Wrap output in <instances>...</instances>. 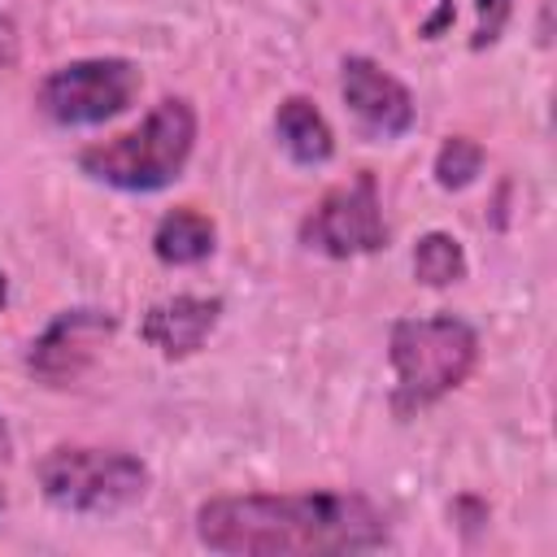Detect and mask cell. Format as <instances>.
<instances>
[{"label":"cell","mask_w":557,"mask_h":557,"mask_svg":"<svg viewBox=\"0 0 557 557\" xmlns=\"http://www.w3.org/2000/svg\"><path fill=\"white\" fill-rule=\"evenodd\" d=\"M117 318L96 305L61 309L26 348V370L44 387H70L83 379V370L96 361V352L113 339Z\"/></svg>","instance_id":"7"},{"label":"cell","mask_w":557,"mask_h":557,"mask_svg":"<svg viewBox=\"0 0 557 557\" xmlns=\"http://www.w3.org/2000/svg\"><path fill=\"white\" fill-rule=\"evenodd\" d=\"M9 457H13V431H9V422L0 413V461H9Z\"/></svg>","instance_id":"15"},{"label":"cell","mask_w":557,"mask_h":557,"mask_svg":"<svg viewBox=\"0 0 557 557\" xmlns=\"http://www.w3.org/2000/svg\"><path fill=\"white\" fill-rule=\"evenodd\" d=\"M196 104L187 96H161L131 131L87 144L78 170L117 191H161L183 178L196 152Z\"/></svg>","instance_id":"2"},{"label":"cell","mask_w":557,"mask_h":557,"mask_svg":"<svg viewBox=\"0 0 557 557\" xmlns=\"http://www.w3.org/2000/svg\"><path fill=\"white\" fill-rule=\"evenodd\" d=\"M144 74L126 57H78L48 70L35 87V109L52 126H100L135 104Z\"/></svg>","instance_id":"5"},{"label":"cell","mask_w":557,"mask_h":557,"mask_svg":"<svg viewBox=\"0 0 557 557\" xmlns=\"http://www.w3.org/2000/svg\"><path fill=\"white\" fill-rule=\"evenodd\" d=\"M226 305L222 296H170V300H157L144 309L139 318V339L148 348H157L165 361H183V357H196L209 335L218 331Z\"/></svg>","instance_id":"9"},{"label":"cell","mask_w":557,"mask_h":557,"mask_svg":"<svg viewBox=\"0 0 557 557\" xmlns=\"http://www.w3.org/2000/svg\"><path fill=\"white\" fill-rule=\"evenodd\" d=\"M196 540L231 557H322L387 548V513L361 492H244L196 509Z\"/></svg>","instance_id":"1"},{"label":"cell","mask_w":557,"mask_h":557,"mask_svg":"<svg viewBox=\"0 0 557 557\" xmlns=\"http://www.w3.org/2000/svg\"><path fill=\"white\" fill-rule=\"evenodd\" d=\"M213 248H218V226L196 205H178L161 213V222L152 226V257L161 265H200L213 257Z\"/></svg>","instance_id":"11"},{"label":"cell","mask_w":557,"mask_h":557,"mask_svg":"<svg viewBox=\"0 0 557 557\" xmlns=\"http://www.w3.org/2000/svg\"><path fill=\"white\" fill-rule=\"evenodd\" d=\"M274 139L305 170L326 165L335 157V131H331V122L322 117V109L309 96L278 100V109H274Z\"/></svg>","instance_id":"10"},{"label":"cell","mask_w":557,"mask_h":557,"mask_svg":"<svg viewBox=\"0 0 557 557\" xmlns=\"http://www.w3.org/2000/svg\"><path fill=\"white\" fill-rule=\"evenodd\" d=\"M509 13H513V0H474V35H470V48L474 52L492 48L505 35Z\"/></svg>","instance_id":"14"},{"label":"cell","mask_w":557,"mask_h":557,"mask_svg":"<svg viewBox=\"0 0 557 557\" xmlns=\"http://www.w3.org/2000/svg\"><path fill=\"white\" fill-rule=\"evenodd\" d=\"M35 479L52 509L83 518L122 513L152 487V470L135 453L104 444H52L35 461Z\"/></svg>","instance_id":"4"},{"label":"cell","mask_w":557,"mask_h":557,"mask_svg":"<svg viewBox=\"0 0 557 557\" xmlns=\"http://www.w3.org/2000/svg\"><path fill=\"white\" fill-rule=\"evenodd\" d=\"M387 361L396 374L392 413L413 418L457 392L479 366V335L457 313L396 318L387 335Z\"/></svg>","instance_id":"3"},{"label":"cell","mask_w":557,"mask_h":557,"mask_svg":"<svg viewBox=\"0 0 557 557\" xmlns=\"http://www.w3.org/2000/svg\"><path fill=\"white\" fill-rule=\"evenodd\" d=\"M296 239L309 252H322L335 261L383 252L387 248V222H383L379 178L370 170H357L348 183L326 187L322 200L300 218Z\"/></svg>","instance_id":"6"},{"label":"cell","mask_w":557,"mask_h":557,"mask_svg":"<svg viewBox=\"0 0 557 557\" xmlns=\"http://www.w3.org/2000/svg\"><path fill=\"white\" fill-rule=\"evenodd\" d=\"M4 300H9V283H4V270H0V309H4Z\"/></svg>","instance_id":"16"},{"label":"cell","mask_w":557,"mask_h":557,"mask_svg":"<svg viewBox=\"0 0 557 557\" xmlns=\"http://www.w3.org/2000/svg\"><path fill=\"white\" fill-rule=\"evenodd\" d=\"M339 96H344V109L357 117V126L370 139H400L418 122L413 91L370 57H344Z\"/></svg>","instance_id":"8"},{"label":"cell","mask_w":557,"mask_h":557,"mask_svg":"<svg viewBox=\"0 0 557 557\" xmlns=\"http://www.w3.org/2000/svg\"><path fill=\"white\" fill-rule=\"evenodd\" d=\"M470 274V261H466V248L457 235L448 231H426L418 235L413 244V278L422 287H453Z\"/></svg>","instance_id":"12"},{"label":"cell","mask_w":557,"mask_h":557,"mask_svg":"<svg viewBox=\"0 0 557 557\" xmlns=\"http://www.w3.org/2000/svg\"><path fill=\"white\" fill-rule=\"evenodd\" d=\"M483 161H487V152H483L479 139H470V135H448V139L440 144L435 161H431V174H435V183H440L444 191H466V187L483 174Z\"/></svg>","instance_id":"13"},{"label":"cell","mask_w":557,"mask_h":557,"mask_svg":"<svg viewBox=\"0 0 557 557\" xmlns=\"http://www.w3.org/2000/svg\"><path fill=\"white\" fill-rule=\"evenodd\" d=\"M4 505H9V496H4V487H0V513H4Z\"/></svg>","instance_id":"17"}]
</instances>
